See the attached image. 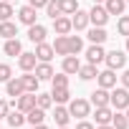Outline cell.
Listing matches in <instances>:
<instances>
[{"label": "cell", "instance_id": "obj_1", "mask_svg": "<svg viewBox=\"0 0 129 129\" xmlns=\"http://www.w3.org/2000/svg\"><path fill=\"white\" fill-rule=\"evenodd\" d=\"M109 106H114V111H124L129 106V89L124 86H114V91L109 94Z\"/></svg>", "mask_w": 129, "mask_h": 129}, {"label": "cell", "instance_id": "obj_2", "mask_svg": "<svg viewBox=\"0 0 129 129\" xmlns=\"http://www.w3.org/2000/svg\"><path fill=\"white\" fill-rule=\"evenodd\" d=\"M66 109H69V114L76 116V119H86V116L91 114V104H89L86 99H71Z\"/></svg>", "mask_w": 129, "mask_h": 129}, {"label": "cell", "instance_id": "obj_3", "mask_svg": "<svg viewBox=\"0 0 129 129\" xmlns=\"http://www.w3.org/2000/svg\"><path fill=\"white\" fill-rule=\"evenodd\" d=\"M104 61H106V69L119 71V69H124V66H126V51L114 48V51H109V53L104 56Z\"/></svg>", "mask_w": 129, "mask_h": 129}, {"label": "cell", "instance_id": "obj_4", "mask_svg": "<svg viewBox=\"0 0 129 129\" xmlns=\"http://www.w3.org/2000/svg\"><path fill=\"white\" fill-rule=\"evenodd\" d=\"M106 20H109L106 8H104V5H99V3H94V8L89 10V23H94V25L104 28V25H106Z\"/></svg>", "mask_w": 129, "mask_h": 129}, {"label": "cell", "instance_id": "obj_5", "mask_svg": "<svg viewBox=\"0 0 129 129\" xmlns=\"http://www.w3.org/2000/svg\"><path fill=\"white\" fill-rule=\"evenodd\" d=\"M104 56H106V51L99 43H91V48H86V61L91 63V66H99V63L104 61Z\"/></svg>", "mask_w": 129, "mask_h": 129}, {"label": "cell", "instance_id": "obj_6", "mask_svg": "<svg viewBox=\"0 0 129 129\" xmlns=\"http://www.w3.org/2000/svg\"><path fill=\"white\" fill-rule=\"evenodd\" d=\"M96 81H99V86H101V89H114V86H116V71L104 69V71H99V74H96Z\"/></svg>", "mask_w": 129, "mask_h": 129}, {"label": "cell", "instance_id": "obj_7", "mask_svg": "<svg viewBox=\"0 0 129 129\" xmlns=\"http://www.w3.org/2000/svg\"><path fill=\"white\" fill-rule=\"evenodd\" d=\"M23 89L28 91V94H38V86H41V79L33 74V71H23Z\"/></svg>", "mask_w": 129, "mask_h": 129}, {"label": "cell", "instance_id": "obj_8", "mask_svg": "<svg viewBox=\"0 0 129 129\" xmlns=\"http://www.w3.org/2000/svg\"><path fill=\"white\" fill-rule=\"evenodd\" d=\"M5 91H8V96H20V94H25V89H23V79L20 76H10L8 81H5Z\"/></svg>", "mask_w": 129, "mask_h": 129}, {"label": "cell", "instance_id": "obj_9", "mask_svg": "<svg viewBox=\"0 0 129 129\" xmlns=\"http://www.w3.org/2000/svg\"><path fill=\"white\" fill-rule=\"evenodd\" d=\"M53 30H56V36H69L74 28H71V18L69 15H58V18H53Z\"/></svg>", "mask_w": 129, "mask_h": 129}, {"label": "cell", "instance_id": "obj_10", "mask_svg": "<svg viewBox=\"0 0 129 129\" xmlns=\"http://www.w3.org/2000/svg\"><path fill=\"white\" fill-rule=\"evenodd\" d=\"M33 74H36L41 81H51V76H53L56 71H53V66H51V61H38L36 69H33Z\"/></svg>", "mask_w": 129, "mask_h": 129}, {"label": "cell", "instance_id": "obj_11", "mask_svg": "<svg viewBox=\"0 0 129 129\" xmlns=\"http://www.w3.org/2000/svg\"><path fill=\"white\" fill-rule=\"evenodd\" d=\"M71 28L74 30H86L89 28V10H76L74 13V18H71Z\"/></svg>", "mask_w": 129, "mask_h": 129}, {"label": "cell", "instance_id": "obj_12", "mask_svg": "<svg viewBox=\"0 0 129 129\" xmlns=\"http://www.w3.org/2000/svg\"><path fill=\"white\" fill-rule=\"evenodd\" d=\"M46 36H48L46 25H41V23L28 25V41H33V43H43V41H46Z\"/></svg>", "mask_w": 129, "mask_h": 129}, {"label": "cell", "instance_id": "obj_13", "mask_svg": "<svg viewBox=\"0 0 129 129\" xmlns=\"http://www.w3.org/2000/svg\"><path fill=\"white\" fill-rule=\"evenodd\" d=\"M36 63H38V58H36V53H30V51H23V53L18 56V66H20V71H33Z\"/></svg>", "mask_w": 129, "mask_h": 129}, {"label": "cell", "instance_id": "obj_14", "mask_svg": "<svg viewBox=\"0 0 129 129\" xmlns=\"http://www.w3.org/2000/svg\"><path fill=\"white\" fill-rule=\"evenodd\" d=\"M91 106H109V89H94L91 91V101H89Z\"/></svg>", "mask_w": 129, "mask_h": 129}, {"label": "cell", "instance_id": "obj_15", "mask_svg": "<svg viewBox=\"0 0 129 129\" xmlns=\"http://www.w3.org/2000/svg\"><path fill=\"white\" fill-rule=\"evenodd\" d=\"M53 121H56V126H69V121H71V114H69V109L63 106V104H56Z\"/></svg>", "mask_w": 129, "mask_h": 129}, {"label": "cell", "instance_id": "obj_16", "mask_svg": "<svg viewBox=\"0 0 129 129\" xmlns=\"http://www.w3.org/2000/svg\"><path fill=\"white\" fill-rule=\"evenodd\" d=\"M33 53H36L38 61H51V58L56 56V53H53V46L46 43V41H43V43H36V51H33Z\"/></svg>", "mask_w": 129, "mask_h": 129}, {"label": "cell", "instance_id": "obj_17", "mask_svg": "<svg viewBox=\"0 0 129 129\" xmlns=\"http://www.w3.org/2000/svg\"><path fill=\"white\" fill-rule=\"evenodd\" d=\"M15 104H18V111L28 114V111L36 106V94H28V91H25V94H20V96H18V101H15Z\"/></svg>", "mask_w": 129, "mask_h": 129}, {"label": "cell", "instance_id": "obj_18", "mask_svg": "<svg viewBox=\"0 0 129 129\" xmlns=\"http://www.w3.org/2000/svg\"><path fill=\"white\" fill-rule=\"evenodd\" d=\"M63 74H79V69H81V61H79V56H63Z\"/></svg>", "mask_w": 129, "mask_h": 129}, {"label": "cell", "instance_id": "obj_19", "mask_svg": "<svg viewBox=\"0 0 129 129\" xmlns=\"http://www.w3.org/2000/svg\"><path fill=\"white\" fill-rule=\"evenodd\" d=\"M36 18H38V15H36V8H30V5H23V8L18 10V20H20L23 25H33Z\"/></svg>", "mask_w": 129, "mask_h": 129}, {"label": "cell", "instance_id": "obj_20", "mask_svg": "<svg viewBox=\"0 0 129 129\" xmlns=\"http://www.w3.org/2000/svg\"><path fill=\"white\" fill-rule=\"evenodd\" d=\"M56 56H69V36H56V41L51 43Z\"/></svg>", "mask_w": 129, "mask_h": 129}, {"label": "cell", "instance_id": "obj_21", "mask_svg": "<svg viewBox=\"0 0 129 129\" xmlns=\"http://www.w3.org/2000/svg\"><path fill=\"white\" fill-rule=\"evenodd\" d=\"M3 51H5V56H20L23 53V43L18 38H8L5 46H3Z\"/></svg>", "mask_w": 129, "mask_h": 129}, {"label": "cell", "instance_id": "obj_22", "mask_svg": "<svg viewBox=\"0 0 129 129\" xmlns=\"http://www.w3.org/2000/svg\"><path fill=\"white\" fill-rule=\"evenodd\" d=\"M104 8H106L109 15H121L124 8H126V3H124V0H104Z\"/></svg>", "mask_w": 129, "mask_h": 129}, {"label": "cell", "instance_id": "obj_23", "mask_svg": "<svg viewBox=\"0 0 129 129\" xmlns=\"http://www.w3.org/2000/svg\"><path fill=\"white\" fill-rule=\"evenodd\" d=\"M51 99H53V104H69V101H71V91H69V86L53 89V91H51Z\"/></svg>", "mask_w": 129, "mask_h": 129}, {"label": "cell", "instance_id": "obj_24", "mask_svg": "<svg viewBox=\"0 0 129 129\" xmlns=\"http://www.w3.org/2000/svg\"><path fill=\"white\" fill-rule=\"evenodd\" d=\"M18 36V25L10 23V20H0V38H15Z\"/></svg>", "mask_w": 129, "mask_h": 129}, {"label": "cell", "instance_id": "obj_25", "mask_svg": "<svg viewBox=\"0 0 129 129\" xmlns=\"http://www.w3.org/2000/svg\"><path fill=\"white\" fill-rule=\"evenodd\" d=\"M43 119H46V111H43V109H38V106H33V109L25 114V121H28L30 126H36V124H43Z\"/></svg>", "mask_w": 129, "mask_h": 129}, {"label": "cell", "instance_id": "obj_26", "mask_svg": "<svg viewBox=\"0 0 129 129\" xmlns=\"http://www.w3.org/2000/svg\"><path fill=\"white\" fill-rule=\"evenodd\" d=\"M109 36H106V30L104 28H99V25H94V28H89V41L91 43H99V46H104V41H106Z\"/></svg>", "mask_w": 129, "mask_h": 129}, {"label": "cell", "instance_id": "obj_27", "mask_svg": "<svg viewBox=\"0 0 129 129\" xmlns=\"http://www.w3.org/2000/svg\"><path fill=\"white\" fill-rule=\"evenodd\" d=\"M111 106H96V124H111Z\"/></svg>", "mask_w": 129, "mask_h": 129}, {"label": "cell", "instance_id": "obj_28", "mask_svg": "<svg viewBox=\"0 0 129 129\" xmlns=\"http://www.w3.org/2000/svg\"><path fill=\"white\" fill-rule=\"evenodd\" d=\"M81 51H84L81 36H69V56H79Z\"/></svg>", "mask_w": 129, "mask_h": 129}, {"label": "cell", "instance_id": "obj_29", "mask_svg": "<svg viewBox=\"0 0 129 129\" xmlns=\"http://www.w3.org/2000/svg\"><path fill=\"white\" fill-rule=\"evenodd\" d=\"M5 121H8L13 129H15V126H23V124H25V114H23V111H18V109H15V111H8Z\"/></svg>", "mask_w": 129, "mask_h": 129}, {"label": "cell", "instance_id": "obj_30", "mask_svg": "<svg viewBox=\"0 0 129 129\" xmlns=\"http://www.w3.org/2000/svg\"><path fill=\"white\" fill-rule=\"evenodd\" d=\"M111 126H114V129H129V119H126V114H124V111H114V116H111Z\"/></svg>", "mask_w": 129, "mask_h": 129}, {"label": "cell", "instance_id": "obj_31", "mask_svg": "<svg viewBox=\"0 0 129 129\" xmlns=\"http://www.w3.org/2000/svg\"><path fill=\"white\" fill-rule=\"evenodd\" d=\"M96 66H91V63H86V66H81L79 69V79L81 81H91V79H96Z\"/></svg>", "mask_w": 129, "mask_h": 129}, {"label": "cell", "instance_id": "obj_32", "mask_svg": "<svg viewBox=\"0 0 129 129\" xmlns=\"http://www.w3.org/2000/svg\"><path fill=\"white\" fill-rule=\"evenodd\" d=\"M79 10V0H61V15H74Z\"/></svg>", "mask_w": 129, "mask_h": 129}, {"label": "cell", "instance_id": "obj_33", "mask_svg": "<svg viewBox=\"0 0 129 129\" xmlns=\"http://www.w3.org/2000/svg\"><path fill=\"white\" fill-rule=\"evenodd\" d=\"M46 15L53 20L61 15V0H48V5H46Z\"/></svg>", "mask_w": 129, "mask_h": 129}, {"label": "cell", "instance_id": "obj_34", "mask_svg": "<svg viewBox=\"0 0 129 129\" xmlns=\"http://www.w3.org/2000/svg\"><path fill=\"white\" fill-rule=\"evenodd\" d=\"M36 106L38 109H51L53 106V99H51V94H36Z\"/></svg>", "mask_w": 129, "mask_h": 129}, {"label": "cell", "instance_id": "obj_35", "mask_svg": "<svg viewBox=\"0 0 129 129\" xmlns=\"http://www.w3.org/2000/svg\"><path fill=\"white\" fill-rule=\"evenodd\" d=\"M51 84H53V89H63V86H69V74H53L51 76Z\"/></svg>", "mask_w": 129, "mask_h": 129}, {"label": "cell", "instance_id": "obj_36", "mask_svg": "<svg viewBox=\"0 0 129 129\" xmlns=\"http://www.w3.org/2000/svg\"><path fill=\"white\" fill-rule=\"evenodd\" d=\"M13 15H15L13 5H10V3H5V0H0V20H10Z\"/></svg>", "mask_w": 129, "mask_h": 129}, {"label": "cell", "instance_id": "obj_37", "mask_svg": "<svg viewBox=\"0 0 129 129\" xmlns=\"http://www.w3.org/2000/svg\"><path fill=\"white\" fill-rule=\"evenodd\" d=\"M116 30H119V36H129V15H121L119 20H116Z\"/></svg>", "mask_w": 129, "mask_h": 129}, {"label": "cell", "instance_id": "obj_38", "mask_svg": "<svg viewBox=\"0 0 129 129\" xmlns=\"http://www.w3.org/2000/svg\"><path fill=\"white\" fill-rule=\"evenodd\" d=\"M10 76H13V69H10V63H0V81L5 84Z\"/></svg>", "mask_w": 129, "mask_h": 129}, {"label": "cell", "instance_id": "obj_39", "mask_svg": "<svg viewBox=\"0 0 129 129\" xmlns=\"http://www.w3.org/2000/svg\"><path fill=\"white\" fill-rule=\"evenodd\" d=\"M8 111H10V104H8L5 99H0V119H5V116H8Z\"/></svg>", "mask_w": 129, "mask_h": 129}, {"label": "cell", "instance_id": "obj_40", "mask_svg": "<svg viewBox=\"0 0 129 129\" xmlns=\"http://www.w3.org/2000/svg\"><path fill=\"white\" fill-rule=\"evenodd\" d=\"M28 5H30V8H36V10H41V8H46V5H48V0H28Z\"/></svg>", "mask_w": 129, "mask_h": 129}, {"label": "cell", "instance_id": "obj_41", "mask_svg": "<svg viewBox=\"0 0 129 129\" xmlns=\"http://www.w3.org/2000/svg\"><path fill=\"white\" fill-rule=\"evenodd\" d=\"M76 129H96V126H94L91 121H86V119H81V121L76 124Z\"/></svg>", "mask_w": 129, "mask_h": 129}, {"label": "cell", "instance_id": "obj_42", "mask_svg": "<svg viewBox=\"0 0 129 129\" xmlns=\"http://www.w3.org/2000/svg\"><path fill=\"white\" fill-rule=\"evenodd\" d=\"M119 79H121V86H124V89H129V69H126V71H124Z\"/></svg>", "mask_w": 129, "mask_h": 129}, {"label": "cell", "instance_id": "obj_43", "mask_svg": "<svg viewBox=\"0 0 129 129\" xmlns=\"http://www.w3.org/2000/svg\"><path fill=\"white\" fill-rule=\"evenodd\" d=\"M96 129H114L111 124H96Z\"/></svg>", "mask_w": 129, "mask_h": 129}, {"label": "cell", "instance_id": "obj_44", "mask_svg": "<svg viewBox=\"0 0 129 129\" xmlns=\"http://www.w3.org/2000/svg\"><path fill=\"white\" fill-rule=\"evenodd\" d=\"M33 129H48V126H46V124H36Z\"/></svg>", "mask_w": 129, "mask_h": 129}, {"label": "cell", "instance_id": "obj_45", "mask_svg": "<svg viewBox=\"0 0 129 129\" xmlns=\"http://www.w3.org/2000/svg\"><path fill=\"white\" fill-rule=\"evenodd\" d=\"M126 53H129V36H126Z\"/></svg>", "mask_w": 129, "mask_h": 129}, {"label": "cell", "instance_id": "obj_46", "mask_svg": "<svg viewBox=\"0 0 129 129\" xmlns=\"http://www.w3.org/2000/svg\"><path fill=\"white\" fill-rule=\"evenodd\" d=\"M124 111H126V119H129V106H126V109H124Z\"/></svg>", "mask_w": 129, "mask_h": 129}, {"label": "cell", "instance_id": "obj_47", "mask_svg": "<svg viewBox=\"0 0 129 129\" xmlns=\"http://www.w3.org/2000/svg\"><path fill=\"white\" fill-rule=\"evenodd\" d=\"M94 3H99V5H101V3H104V0H94Z\"/></svg>", "mask_w": 129, "mask_h": 129}, {"label": "cell", "instance_id": "obj_48", "mask_svg": "<svg viewBox=\"0 0 129 129\" xmlns=\"http://www.w3.org/2000/svg\"><path fill=\"white\" fill-rule=\"evenodd\" d=\"M56 129H69V126H56Z\"/></svg>", "mask_w": 129, "mask_h": 129}, {"label": "cell", "instance_id": "obj_49", "mask_svg": "<svg viewBox=\"0 0 129 129\" xmlns=\"http://www.w3.org/2000/svg\"><path fill=\"white\" fill-rule=\"evenodd\" d=\"M5 3H10V0H5Z\"/></svg>", "mask_w": 129, "mask_h": 129}, {"label": "cell", "instance_id": "obj_50", "mask_svg": "<svg viewBox=\"0 0 129 129\" xmlns=\"http://www.w3.org/2000/svg\"><path fill=\"white\" fill-rule=\"evenodd\" d=\"M124 3H129V0H124Z\"/></svg>", "mask_w": 129, "mask_h": 129}, {"label": "cell", "instance_id": "obj_51", "mask_svg": "<svg viewBox=\"0 0 129 129\" xmlns=\"http://www.w3.org/2000/svg\"><path fill=\"white\" fill-rule=\"evenodd\" d=\"M15 129H20V126H15Z\"/></svg>", "mask_w": 129, "mask_h": 129}]
</instances>
